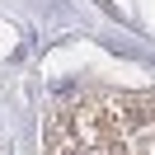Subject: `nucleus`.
<instances>
[{"label": "nucleus", "instance_id": "obj_1", "mask_svg": "<svg viewBox=\"0 0 155 155\" xmlns=\"http://www.w3.org/2000/svg\"><path fill=\"white\" fill-rule=\"evenodd\" d=\"M57 155H155V94L75 108L57 132Z\"/></svg>", "mask_w": 155, "mask_h": 155}]
</instances>
